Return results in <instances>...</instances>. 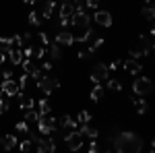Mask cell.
Segmentation results:
<instances>
[{"mask_svg": "<svg viewBox=\"0 0 155 153\" xmlns=\"http://www.w3.org/2000/svg\"><path fill=\"white\" fill-rule=\"evenodd\" d=\"M64 143H66V147H68L71 151H79V149L83 147V137H81L77 130H71V132L64 137Z\"/></svg>", "mask_w": 155, "mask_h": 153, "instance_id": "obj_6", "label": "cell"}, {"mask_svg": "<svg viewBox=\"0 0 155 153\" xmlns=\"http://www.w3.org/2000/svg\"><path fill=\"white\" fill-rule=\"evenodd\" d=\"M8 108H11V101H8V99H2V97H0V114H4V112H6Z\"/></svg>", "mask_w": 155, "mask_h": 153, "instance_id": "obj_35", "label": "cell"}, {"mask_svg": "<svg viewBox=\"0 0 155 153\" xmlns=\"http://www.w3.org/2000/svg\"><path fill=\"white\" fill-rule=\"evenodd\" d=\"M87 153H99V149H97V139H91V143H89V149H87Z\"/></svg>", "mask_w": 155, "mask_h": 153, "instance_id": "obj_36", "label": "cell"}, {"mask_svg": "<svg viewBox=\"0 0 155 153\" xmlns=\"http://www.w3.org/2000/svg\"><path fill=\"white\" fill-rule=\"evenodd\" d=\"M31 145H33V143L29 141V139H25V141L17 143V147H19V151H21V153H29V149H31Z\"/></svg>", "mask_w": 155, "mask_h": 153, "instance_id": "obj_26", "label": "cell"}, {"mask_svg": "<svg viewBox=\"0 0 155 153\" xmlns=\"http://www.w3.org/2000/svg\"><path fill=\"white\" fill-rule=\"evenodd\" d=\"M114 149L118 153H141L143 151V139L134 132H118L114 139Z\"/></svg>", "mask_w": 155, "mask_h": 153, "instance_id": "obj_1", "label": "cell"}, {"mask_svg": "<svg viewBox=\"0 0 155 153\" xmlns=\"http://www.w3.org/2000/svg\"><path fill=\"white\" fill-rule=\"evenodd\" d=\"M8 50H11V39L8 37H0V52L8 54Z\"/></svg>", "mask_w": 155, "mask_h": 153, "instance_id": "obj_27", "label": "cell"}, {"mask_svg": "<svg viewBox=\"0 0 155 153\" xmlns=\"http://www.w3.org/2000/svg\"><path fill=\"white\" fill-rule=\"evenodd\" d=\"M17 99H19V108H21L23 112H27V110H33V108H35L33 97H31V95H27V93H23V91H19V93H17Z\"/></svg>", "mask_w": 155, "mask_h": 153, "instance_id": "obj_11", "label": "cell"}, {"mask_svg": "<svg viewBox=\"0 0 155 153\" xmlns=\"http://www.w3.org/2000/svg\"><path fill=\"white\" fill-rule=\"evenodd\" d=\"M15 128H17V132H23V135H27V132H29V124H27L25 120H21V122H17V124H15Z\"/></svg>", "mask_w": 155, "mask_h": 153, "instance_id": "obj_29", "label": "cell"}, {"mask_svg": "<svg viewBox=\"0 0 155 153\" xmlns=\"http://www.w3.org/2000/svg\"><path fill=\"white\" fill-rule=\"evenodd\" d=\"M58 8V2L56 0H44V8L39 12V17H41V21H46V19H52V15H54V11Z\"/></svg>", "mask_w": 155, "mask_h": 153, "instance_id": "obj_10", "label": "cell"}, {"mask_svg": "<svg viewBox=\"0 0 155 153\" xmlns=\"http://www.w3.org/2000/svg\"><path fill=\"white\" fill-rule=\"evenodd\" d=\"M91 83L93 85H97L99 81H104V79H110V71H107V64H104V62H97L95 66H93V71H91Z\"/></svg>", "mask_w": 155, "mask_h": 153, "instance_id": "obj_5", "label": "cell"}, {"mask_svg": "<svg viewBox=\"0 0 155 153\" xmlns=\"http://www.w3.org/2000/svg\"><path fill=\"white\" fill-rule=\"evenodd\" d=\"M37 87L44 91V97H48V95H52V91L56 87H60V81L52 75H41V79L37 81Z\"/></svg>", "mask_w": 155, "mask_h": 153, "instance_id": "obj_4", "label": "cell"}, {"mask_svg": "<svg viewBox=\"0 0 155 153\" xmlns=\"http://www.w3.org/2000/svg\"><path fill=\"white\" fill-rule=\"evenodd\" d=\"M132 104H134V110H137L139 114H145V112H147V108H149L143 97H134V99H132Z\"/></svg>", "mask_w": 155, "mask_h": 153, "instance_id": "obj_20", "label": "cell"}, {"mask_svg": "<svg viewBox=\"0 0 155 153\" xmlns=\"http://www.w3.org/2000/svg\"><path fill=\"white\" fill-rule=\"evenodd\" d=\"M124 71H128L130 75H139V72L143 71V66H141V62L139 60H134V58H128V60H124Z\"/></svg>", "mask_w": 155, "mask_h": 153, "instance_id": "obj_15", "label": "cell"}, {"mask_svg": "<svg viewBox=\"0 0 155 153\" xmlns=\"http://www.w3.org/2000/svg\"><path fill=\"white\" fill-rule=\"evenodd\" d=\"M151 50H153V39H151V35H139L134 39V44L128 48V54H130V58L141 60V58H145Z\"/></svg>", "mask_w": 155, "mask_h": 153, "instance_id": "obj_2", "label": "cell"}, {"mask_svg": "<svg viewBox=\"0 0 155 153\" xmlns=\"http://www.w3.org/2000/svg\"><path fill=\"white\" fill-rule=\"evenodd\" d=\"M0 91L6 95V97H17V93H19L21 89H19L17 81L11 79V81H0Z\"/></svg>", "mask_w": 155, "mask_h": 153, "instance_id": "obj_8", "label": "cell"}, {"mask_svg": "<svg viewBox=\"0 0 155 153\" xmlns=\"http://www.w3.org/2000/svg\"><path fill=\"white\" fill-rule=\"evenodd\" d=\"M132 91L137 93V97H145V95L153 93V83H151L149 77H139L132 83Z\"/></svg>", "mask_w": 155, "mask_h": 153, "instance_id": "obj_3", "label": "cell"}, {"mask_svg": "<svg viewBox=\"0 0 155 153\" xmlns=\"http://www.w3.org/2000/svg\"><path fill=\"white\" fill-rule=\"evenodd\" d=\"M93 21H95L99 27H112V23H114V19H112L110 11H95Z\"/></svg>", "mask_w": 155, "mask_h": 153, "instance_id": "obj_9", "label": "cell"}, {"mask_svg": "<svg viewBox=\"0 0 155 153\" xmlns=\"http://www.w3.org/2000/svg\"><path fill=\"white\" fill-rule=\"evenodd\" d=\"M91 23V17H89V12H74L71 17V25L72 27H77V29H87Z\"/></svg>", "mask_w": 155, "mask_h": 153, "instance_id": "obj_7", "label": "cell"}, {"mask_svg": "<svg viewBox=\"0 0 155 153\" xmlns=\"http://www.w3.org/2000/svg\"><path fill=\"white\" fill-rule=\"evenodd\" d=\"M21 52H23V60L25 58H33V46H25Z\"/></svg>", "mask_w": 155, "mask_h": 153, "instance_id": "obj_33", "label": "cell"}, {"mask_svg": "<svg viewBox=\"0 0 155 153\" xmlns=\"http://www.w3.org/2000/svg\"><path fill=\"white\" fill-rule=\"evenodd\" d=\"M27 139H29L31 143H37V141H39V135H37V132H31V130H29V132H27Z\"/></svg>", "mask_w": 155, "mask_h": 153, "instance_id": "obj_38", "label": "cell"}, {"mask_svg": "<svg viewBox=\"0 0 155 153\" xmlns=\"http://www.w3.org/2000/svg\"><path fill=\"white\" fill-rule=\"evenodd\" d=\"M101 153H110V151H101Z\"/></svg>", "mask_w": 155, "mask_h": 153, "instance_id": "obj_43", "label": "cell"}, {"mask_svg": "<svg viewBox=\"0 0 155 153\" xmlns=\"http://www.w3.org/2000/svg\"><path fill=\"white\" fill-rule=\"evenodd\" d=\"M8 58H11V64L21 66V62H23V52H21L19 48H11V50H8Z\"/></svg>", "mask_w": 155, "mask_h": 153, "instance_id": "obj_17", "label": "cell"}, {"mask_svg": "<svg viewBox=\"0 0 155 153\" xmlns=\"http://www.w3.org/2000/svg\"><path fill=\"white\" fill-rule=\"evenodd\" d=\"M4 60H6V54H4V52H0V66L4 64Z\"/></svg>", "mask_w": 155, "mask_h": 153, "instance_id": "obj_41", "label": "cell"}, {"mask_svg": "<svg viewBox=\"0 0 155 153\" xmlns=\"http://www.w3.org/2000/svg\"><path fill=\"white\" fill-rule=\"evenodd\" d=\"M31 42H33V33H23L21 35V44L23 46H31Z\"/></svg>", "mask_w": 155, "mask_h": 153, "instance_id": "obj_32", "label": "cell"}, {"mask_svg": "<svg viewBox=\"0 0 155 153\" xmlns=\"http://www.w3.org/2000/svg\"><path fill=\"white\" fill-rule=\"evenodd\" d=\"M0 97H2V91H0Z\"/></svg>", "mask_w": 155, "mask_h": 153, "instance_id": "obj_44", "label": "cell"}, {"mask_svg": "<svg viewBox=\"0 0 155 153\" xmlns=\"http://www.w3.org/2000/svg\"><path fill=\"white\" fill-rule=\"evenodd\" d=\"M107 89L110 91H122V83L118 79H107Z\"/></svg>", "mask_w": 155, "mask_h": 153, "instance_id": "obj_24", "label": "cell"}, {"mask_svg": "<svg viewBox=\"0 0 155 153\" xmlns=\"http://www.w3.org/2000/svg\"><path fill=\"white\" fill-rule=\"evenodd\" d=\"M37 120H39V112L37 110H27L25 112V122L27 124H37Z\"/></svg>", "mask_w": 155, "mask_h": 153, "instance_id": "obj_21", "label": "cell"}, {"mask_svg": "<svg viewBox=\"0 0 155 153\" xmlns=\"http://www.w3.org/2000/svg\"><path fill=\"white\" fill-rule=\"evenodd\" d=\"M44 54H46V48H41V46L33 48V58H35V60H41V58H44Z\"/></svg>", "mask_w": 155, "mask_h": 153, "instance_id": "obj_31", "label": "cell"}, {"mask_svg": "<svg viewBox=\"0 0 155 153\" xmlns=\"http://www.w3.org/2000/svg\"><path fill=\"white\" fill-rule=\"evenodd\" d=\"M143 17L147 19V21H153V17H155L153 4H145V6H143Z\"/></svg>", "mask_w": 155, "mask_h": 153, "instance_id": "obj_23", "label": "cell"}, {"mask_svg": "<svg viewBox=\"0 0 155 153\" xmlns=\"http://www.w3.org/2000/svg\"><path fill=\"white\" fill-rule=\"evenodd\" d=\"M54 42L58 46H72L74 44V35H72L71 31H58L56 37H54Z\"/></svg>", "mask_w": 155, "mask_h": 153, "instance_id": "obj_12", "label": "cell"}, {"mask_svg": "<svg viewBox=\"0 0 155 153\" xmlns=\"http://www.w3.org/2000/svg\"><path fill=\"white\" fill-rule=\"evenodd\" d=\"M83 6H87L89 11H99V0H85Z\"/></svg>", "mask_w": 155, "mask_h": 153, "instance_id": "obj_30", "label": "cell"}, {"mask_svg": "<svg viewBox=\"0 0 155 153\" xmlns=\"http://www.w3.org/2000/svg\"><path fill=\"white\" fill-rule=\"evenodd\" d=\"M17 137H15V135H4V137H2V139H0V147H2V149H4V151H11V149H15V147H17Z\"/></svg>", "mask_w": 155, "mask_h": 153, "instance_id": "obj_16", "label": "cell"}, {"mask_svg": "<svg viewBox=\"0 0 155 153\" xmlns=\"http://www.w3.org/2000/svg\"><path fill=\"white\" fill-rule=\"evenodd\" d=\"M48 54H50V58H52V60H60V58H62V48H60L58 44H50Z\"/></svg>", "mask_w": 155, "mask_h": 153, "instance_id": "obj_19", "label": "cell"}, {"mask_svg": "<svg viewBox=\"0 0 155 153\" xmlns=\"http://www.w3.org/2000/svg\"><path fill=\"white\" fill-rule=\"evenodd\" d=\"M89 120H91V114H89L87 110H81V112H79V122H81V124H89Z\"/></svg>", "mask_w": 155, "mask_h": 153, "instance_id": "obj_28", "label": "cell"}, {"mask_svg": "<svg viewBox=\"0 0 155 153\" xmlns=\"http://www.w3.org/2000/svg\"><path fill=\"white\" fill-rule=\"evenodd\" d=\"M120 64H122L120 60H116V62H112V64L107 66V71H116V68H120Z\"/></svg>", "mask_w": 155, "mask_h": 153, "instance_id": "obj_39", "label": "cell"}, {"mask_svg": "<svg viewBox=\"0 0 155 153\" xmlns=\"http://www.w3.org/2000/svg\"><path fill=\"white\" fill-rule=\"evenodd\" d=\"M27 21L31 25H41V17H39V12L37 11H31L29 12V17H27Z\"/></svg>", "mask_w": 155, "mask_h": 153, "instance_id": "obj_25", "label": "cell"}, {"mask_svg": "<svg viewBox=\"0 0 155 153\" xmlns=\"http://www.w3.org/2000/svg\"><path fill=\"white\" fill-rule=\"evenodd\" d=\"M58 12H60V19H71L72 15H74V2H62L58 6Z\"/></svg>", "mask_w": 155, "mask_h": 153, "instance_id": "obj_13", "label": "cell"}, {"mask_svg": "<svg viewBox=\"0 0 155 153\" xmlns=\"http://www.w3.org/2000/svg\"><path fill=\"white\" fill-rule=\"evenodd\" d=\"M77 132H79L83 139H85V137H89V139H97V135H99L95 126H89V124H79Z\"/></svg>", "mask_w": 155, "mask_h": 153, "instance_id": "obj_14", "label": "cell"}, {"mask_svg": "<svg viewBox=\"0 0 155 153\" xmlns=\"http://www.w3.org/2000/svg\"><path fill=\"white\" fill-rule=\"evenodd\" d=\"M104 93H106V89L97 83V85H93V89H91V93H89V97H91V101H99L101 97H104Z\"/></svg>", "mask_w": 155, "mask_h": 153, "instance_id": "obj_18", "label": "cell"}, {"mask_svg": "<svg viewBox=\"0 0 155 153\" xmlns=\"http://www.w3.org/2000/svg\"><path fill=\"white\" fill-rule=\"evenodd\" d=\"M56 2H66V0H56Z\"/></svg>", "mask_w": 155, "mask_h": 153, "instance_id": "obj_42", "label": "cell"}, {"mask_svg": "<svg viewBox=\"0 0 155 153\" xmlns=\"http://www.w3.org/2000/svg\"><path fill=\"white\" fill-rule=\"evenodd\" d=\"M12 77H15V72H12V71H2V75H0V81H11Z\"/></svg>", "mask_w": 155, "mask_h": 153, "instance_id": "obj_37", "label": "cell"}, {"mask_svg": "<svg viewBox=\"0 0 155 153\" xmlns=\"http://www.w3.org/2000/svg\"><path fill=\"white\" fill-rule=\"evenodd\" d=\"M37 37H39V42H41V48H46V46H50V37H48V33H37Z\"/></svg>", "mask_w": 155, "mask_h": 153, "instance_id": "obj_34", "label": "cell"}, {"mask_svg": "<svg viewBox=\"0 0 155 153\" xmlns=\"http://www.w3.org/2000/svg\"><path fill=\"white\" fill-rule=\"evenodd\" d=\"M37 106H39V110H37V112H39V116H44V114H50V112H52V106H50V101L46 99V97H41Z\"/></svg>", "mask_w": 155, "mask_h": 153, "instance_id": "obj_22", "label": "cell"}, {"mask_svg": "<svg viewBox=\"0 0 155 153\" xmlns=\"http://www.w3.org/2000/svg\"><path fill=\"white\" fill-rule=\"evenodd\" d=\"M149 153H153V149H151V151H149Z\"/></svg>", "mask_w": 155, "mask_h": 153, "instance_id": "obj_45", "label": "cell"}, {"mask_svg": "<svg viewBox=\"0 0 155 153\" xmlns=\"http://www.w3.org/2000/svg\"><path fill=\"white\" fill-rule=\"evenodd\" d=\"M41 71L50 72V71H52V62H44V64H41Z\"/></svg>", "mask_w": 155, "mask_h": 153, "instance_id": "obj_40", "label": "cell"}]
</instances>
